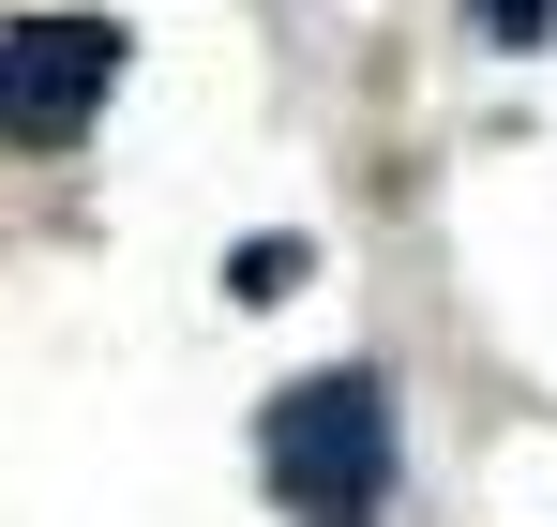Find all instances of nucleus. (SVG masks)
<instances>
[{
  "label": "nucleus",
  "instance_id": "f257e3e1",
  "mask_svg": "<svg viewBox=\"0 0 557 527\" xmlns=\"http://www.w3.org/2000/svg\"><path fill=\"white\" fill-rule=\"evenodd\" d=\"M257 482L286 527H376L407 482V422H392V377L376 361H317L257 407Z\"/></svg>",
  "mask_w": 557,
  "mask_h": 527
},
{
  "label": "nucleus",
  "instance_id": "f03ea898",
  "mask_svg": "<svg viewBox=\"0 0 557 527\" xmlns=\"http://www.w3.org/2000/svg\"><path fill=\"white\" fill-rule=\"evenodd\" d=\"M136 61L121 15H15L0 30V151H76Z\"/></svg>",
  "mask_w": 557,
  "mask_h": 527
},
{
  "label": "nucleus",
  "instance_id": "7ed1b4c3",
  "mask_svg": "<svg viewBox=\"0 0 557 527\" xmlns=\"http://www.w3.org/2000/svg\"><path fill=\"white\" fill-rule=\"evenodd\" d=\"M286 286H301V242H242L226 257V302H286Z\"/></svg>",
  "mask_w": 557,
  "mask_h": 527
},
{
  "label": "nucleus",
  "instance_id": "20e7f679",
  "mask_svg": "<svg viewBox=\"0 0 557 527\" xmlns=\"http://www.w3.org/2000/svg\"><path fill=\"white\" fill-rule=\"evenodd\" d=\"M482 30H497V46H543V30H557V0H482Z\"/></svg>",
  "mask_w": 557,
  "mask_h": 527
}]
</instances>
